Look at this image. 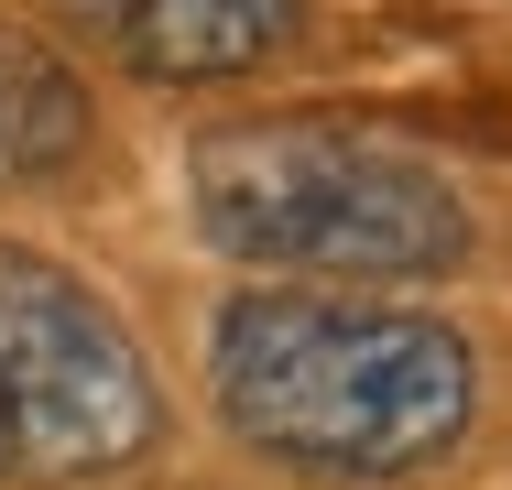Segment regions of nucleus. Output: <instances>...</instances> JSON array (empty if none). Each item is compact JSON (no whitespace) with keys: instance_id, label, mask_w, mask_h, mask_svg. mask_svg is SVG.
<instances>
[{"instance_id":"nucleus-1","label":"nucleus","mask_w":512,"mask_h":490,"mask_svg":"<svg viewBox=\"0 0 512 490\" xmlns=\"http://www.w3.org/2000/svg\"><path fill=\"white\" fill-rule=\"evenodd\" d=\"M218 414L240 447L306 480H404L469 436V338L414 305L240 294L218 316Z\"/></svg>"},{"instance_id":"nucleus-3","label":"nucleus","mask_w":512,"mask_h":490,"mask_svg":"<svg viewBox=\"0 0 512 490\" xmlns=\"http://www.w3.org/2000/svg\"><path fill=\"white\" fill-rule=\"evenodd\" d=\"M164 403L131 349V327L109 316L66 262L0 240V436L11 469L33 480H109L153 447Z\"/></svg>"},{"instance_id":"nucleus-4","label":"nucleus","mask_w":512,"mask_h":490,"mask_svg":"<svg viewBox=\"0 0 512 490\" xmlns=\"http://www.w3.org/2000/svg\"><path fill=\"white\" fill-rule=\"evenodd\" d=\"M99 55H120L153 88H218L295 44L306 0H55Z\"/></svg>"},{"instance_id":"nucleus-5","label":"nucleus","mask_w":512,"mask_h":490,"mask_svg":"<svg viewBox=\"0 0 512 490\" xmlns=\"http://www.w3.org/2000/svg\"><path fill=\"white\" fill-rule=\"evenodd\" d=\"M77 153H88V88L33 33H0V186L66 175Z\"/></svg>"},{"instance_id":"nucleus-6","label":"nucleus","mask_w":512,"mask_h":490,"mask_svg":"<svg viewBox=\"0 0 512 490\" xmlns=\"http://www.w3.org/2000/svg\"><path fill=\"white\" fill-rule=\"evenodd\" d=\"M0 469H11V436H0Z\"/></svg>"},{"instance_id":"nucleus-2","label":"nucleus","mask_w":512,"mask_h":490,"mask_svg":"<svg viewBox=\"0 0 512 490\" xmlns=\"http://www.w3.org/2000/svg\"><path fill=\"white\" fill-rule=\"evenodd\" d=\"M186 186H197V229L229 262H262V273L404 284V273H447L469 251V207L436 164L360 142V131H316V120L207 131Z\"/></svg>"}]
</instances>
